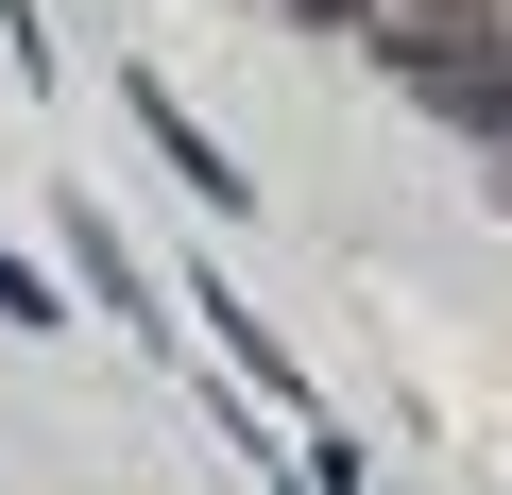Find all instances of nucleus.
Segmentation results:
<instances>
[{"label":"nucleus","mask_w":512,"mask_h":495,"mask_svg":"<svg viewBox=\"0 0 512 495\" xmlns=\"http://www.w3.org/2000/svg\"><path fill=\"white\" fill-rule=\"evenodd\" d=\"M376 52H393L444 120H495V137H512V18H495V0H410Z\"/></svg>","instance_id":"f257e3e1"},{"label":"nucleus","mask_w":512,"mask_h":495,"mask_svg":"<svg viewBox=\"0 0 512 495\" xmlns=\"http://www.w3.org/2000/svg\"><path fill=\"white\" fill-rule=\"evenodd\" d=\"M137 120H154V154H171V171H188V188H205V205H239V171H222V154H205V120H188V103H171V86H137Z\"/></svg>","instance_id":"f03ea898"},{"label":"nucleus","mask_w":512,"mask_h":495,"mask_svg":"<svg viewBox=\"0 0 512 495\" xmlns=\"http://www.w3.org/2000/svg\"><path fill=\"white\" fill-rule=\"evenodd\" d=\"M0 325H69V308H52V291H35L18 257H0Z\"/></svg>","instance_id":"7ed1b4c3"},{"label":"nucleus","mask_w":512,"mask_h":495,"mask_svg":"<svg viewBox=\"0 0 512 495\" xmlns=\"http://www.w3.org/2000/svg\"><path fill=\"white\" fill-rule=\"evenodd\" d=\"M291 18H359V0H291Z\"/></svg>","instance_id":"20e7f679"}]
</instances>
